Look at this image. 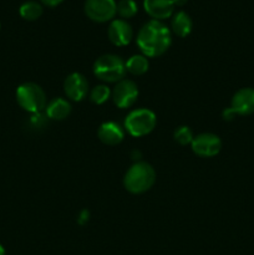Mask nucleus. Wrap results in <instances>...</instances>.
Listing matches in <instances>:
<instances>
[{"mask_svg": "<svg viewBox=\"0 0 254 255\" xmlns=\"http://www.w3.org/2000/svg\"><path fill=\"white\" fill-rule=\"evenodd\" d=\"M137 46L146 57H158L172 44L171 30L159 20H149L142 25L137 34Z\"/></svg>", "mask_w": 254, "mask_h": 255, "instance_id": "1", "label": "nucleus"}, {"mask_svg": "<svg viewBox=\"0 0 254 255\" xmlns=\"http://www.w3.org/2000/svg\"><path fill=\"white\" fill-rule=\"evenodd\" d=\"M156 181V172L147 162H136L127 171L124 178V186L129 193L141 194L152 188Z\"/></svg>", "mask_w": 254, "mask_h": 255, "instance_id": "2", "label": "nucleus"}, {"mask_svg": "<svg viewBox=\"0 0 254 255\" xmlns=\"http://www.w3.org/2000/svg\"><path fill=\"white\" fill-rule=\"evenodd\" d=\"M16 101L21 109L30 114H39L46 109V94L35 82H25L16 90Z\"/></svg>", "mask_w": 254, "mask_h": 255, "instance_id": "3", "label": "nucleus"}, {"mask_svg": "<svg viewBox=\"0 0 254 255\" xmlns=\"http://www.w3.org/2000/svg\"><path fill=\"white\" fill-rule=\"evenodd\" d=\"M126 64L120 56L106 54L100 56L94 64V74L105 82H119L126 75Z\"/></svg>", "mask_w": 254, "mask_h": 255, "instance_id": "4", "label": "nucleus"}, {"mask_svg": "<svg viewBox=\"0 0 254 255\" xmlns=\"http://www.w3.org/2000/svg\"><path fill=\"white\" fill-rule=\"evenodd\" d=\"M156 115L148 109H138L129 112L125 120V128L133 137L147 136L156 127Z\"/></svg>", "mask_w": 254, "mask_h": 255, "instance_id": "5", "label": "nucleus"}, {"mask_svg": "<svg viewBox=\"0 0 254 255\" xmlns=\"http://www.w3.org/2000/svg\"><path fill=\"white\" fill-rule=\"evenodd\" d=\"M84 11L92 21L107 22L117 14V2L115 0H86Z\"/></svg>", "mask_w": 254, "mask_h": 255, "instance_id": "6", "label": "nucleus"}, {"mask_svg": "<svg viewBox=\"0 0 254 255\" xmlns=\"http://www.w3.org/2000/svg\"><path fill=\"white\" fill-rule=\"evenodd\" d=\"M114 104L120 109H128L133 106L138 97V87L131 80L124 79L116 84L111 91Z\"/></svg>", "mask_w": 254, "mask_h": 255, "instance_id": "7", "label": "nucleus"}, {"mask_svg": "<svg viewBox=\"0 0 254 255\" xmlns=\"http://www.w3.org/2000/svg\"><path fill=\"white\" fill-rule=\"evenodd\" d=\"M192 151L199 157L209 158L214 157L221 152L222 141L214 133H201L193 138L191 143Z\"/></svg>", "mask_w": 254, "mask_h": 255, "instance_id": "8", "label": "nucleus"}, {"mask_svg": "<svg viewBox=\"0 0 254 255\" xmlns=\"http://www.w3.org/2000/svg\"><path fill=\"white\" fill-rule=\"evenodd\" d=\"M64 91L71 101H82L89 94V82L84 75L74 72L65 79Z\"/></svg>", "mask_w": 254, "mask_h": 255, "instance_id": "9", "label": "nucleus"}, {"mask_svg": "<svg viewBox=\"0 0 254 255\" xmlns=\"http://www.w3.org/2000/svg\"><path fill=\"white\" fill-rule=\"evenodd\" d=\"M233 115H241V116H249L254 112V89L252 87H244L238 90L232 97L231 107H229Z\"/></svg>", "mask_w": 254, "mask_h": 255, "instance_id": "10", "label": "nucleus"}, {"mask_svg": "<svg viewBox=\"0 0 254 255\" xmlns=\"http://www.w3.org/2000/svg\"><path fill=\"white\" fill-rule=\"evenodd\" d=\"M107 36L115 46H126L133 39V29L126 20H112L107 30Z\"/></svg>", "mask_w": 254, "mask_h": 255, "instance_id": "11", "label": "nucleus"}, {"mask_svg": "<svg viewBox=\"0 0 254 255\" xmlns=\"http://www.w3.org/2000/svg\"><path fill=\"white\" fill-rule=\"evenodd\" d=\"M174 4L172 0H143V9L153 20H164L172 16L174 12Z\"/></svg>", "mask_w": 254, "mask_h": 255, "instance_id": "12", "label": "nucleus"}, {"mask_svg": "<svg viewBox=\"0 0 254 255\" xmlns=\"http://www.w3.org/2000/svg\"><path fill=\"white\" fill-rule=\"evenodd\" d=\"M97 136H99L100 141L102 143L107 144V146H116V144L121 143L124 139V129L121 128L119 124L116 122H105L100 126L99 131H97Z\"/></svg>", "mask_w": 254, "mask_h": 255, "instance_id": "13", "label": "nucleus"}, {"mask_svg": "<svg viewBox=\"0 0 254 255\" xmlns=\"http://www.w3.org/2000/svg\"><path fill=\"white\" fill-rule=\"evenodd\" d=\"M47 119L54 121H62L71 114V105L64 99H54L46 105L45 110Z\"/></svg>", "mask_w": 254, "mask_h": 255, "instance_id": "14", "label": "nucleus"}, {"mask_svg": "<svg viewBox=\"0 0 254 255\" xmlns=\"http://www.w3.org/2000/svg\"><path fill=\"white\" fill-rule=\"evenodd\" d=\"M172 31L179 37H186L191 34L193 22L186 11H178L173 15L171 21Z\"/></svg>", "mask_w": 254, "mask_h": 255, "instance_id": "15", "label": "nucleus"}, {"mask_svg": "<svg viewBox=\"0 0 254 255\" xmlns=\"http://www.w3.org/2000/svg\"><path fill=\"white\" fill-rule=\"evenodd\" d=\"M125 64H126V71L134 75V76L146 74L149 67L148 60L144 55H133Z\"/></svg>", "mask_w": 254, "mask_h": 255, "instance_id": "16", "label": "nucleus"}, {"mask_svg": "<svg viewBox=\"0 0 254 255\" xmlns=\"http://www.w3.org/2000/svg\"><path fill=\"white\" fill-rule=\"evenodd\" d=\"M44 12L42 9V5L40 2L34 1V0H30V1H25L24 4L20 6L19 14L22 19L27 20V21H34L37 20Z\"/></svg>", "mask_w": 254, "mask_h": 255, "instance_id": "17", "label": "nucleus"}, {"mask_svg": "<svg viewBox=\"0 0 254 255\" xmlns=\"http://www.w3.org/2000/svg\"><path fill=\"white\" fill-rule=\"evenodd\" d=\"M138 11V6H137L134 0H120L117 2V14L122 17V19H129L133 17Z\"/></svg>", "mask_w": 254, "mask_h": 255, "instance_id": "18", "label": "nucleus"}, {"mask_svg": "<svg viewBox=\"0 0 254 255\" xmlns=\"http://www.w3.org/2000/svg\"><path fill=\"white\" fill-rule=\"evenodd\" d=\"M111 96V90L106 85H97L90 91V100L96 105H102Z\"/></svg>", "mask_w": 254, "mask_h": 255, "instance_id": "19", "label": "nucleus"}, {"mask_svg": "<svg viewBox=\"0 0 254 255\" xmlns=\"http://www.w3.org/2000/svg\"><path fill=\"white\" fill-rule=\"evenodd\" d=\"M174 139L178 142L182 146H186V144H191L192 141H193V133H192L191 128L187 126H181L174 131L173 133Z\"/></svg>", "mask_w": 254, "mask_h": 255, "instance_id": "20", "label": "nucleus"}, {"mask_svg": "<svg viewBox=\"0 0 254 255\" xmlns=\"http://www.w3.org/2000/svg\"><path fill=\"white\" fill-rule=\"evenodd\" d=\"M62 1H64V0H40V2H41V4L46 5V6H50V7L57 6V5L61 4Z\"/></svg>", "mask_w": 254, "mask_h": 255, "instance_id": "21", "label": "nucleus"}, {"mask_svg": "<svg viewBox=\"0 0 254 255\" xmlns=\"http://www.w3.org/2000/svg\"><path fill=\"white\" fill-rule=\"evenodd\" d=\"M89 212L87 211H82L81 212V214H80V218H79V223L80 224H84V223H86L87 221H89Z\"/></svg>", "mask_w": 254, "mask_h": 255, "instance_id": "22", "label": "nucleus"}, {"mask_svg": "<svg viewBox=\"0 0 254 255\" xmlns=\"http://www.w3.org/2000/svg\"><path fill=\"white\" fill-rule=\"evenodd\" d=\"M174 4V6H183V5L187 4L188 0H172Z\"/></svg>", "mask_w": 254, "mask_h": 255, "instance_id": "23", "label": "nucleus"}, {"mask_svg": "<svg viewBox=\"0 0 254 255\" xmlns=\"http://www.w3.org/2000/svg\"><path fill=\"white\" fill-rule=\"evenodd\" d=\"M0 255H5V249L2 248L1 244H0Z\"/></svg>", "mask_w": 254, "mask_h": 255, "instance_id": "24", "label": "nucleus"}]
</instances>
